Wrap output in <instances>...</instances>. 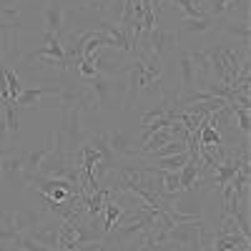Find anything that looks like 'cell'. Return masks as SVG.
<instances>
[{"label": "cell", "instance_id": "cell-1", "mask_svg": "<svg viewBox=\"0 0 251 251\" xmlns=\"http://www.w3.org/2000/svg\"><path fill=\"white\" fill-rule=\"evenodd\" d=\"M60 224H63V219H58V216H48L46 221H40L38 226L28 228L25 236H28L30 241H35L38 246L50 249V251H58V234H60Z\"/></svg>", "mask_w": 251, "mask_h": 251}, {"label": "cell", "instance_id": "cell-2", "mask_svg": "<svg viewBox=\"0 0 251 251\" xmlns=\"http://www.w3.org/2000/svg\"><path fill=\"white\" fill-rule=\"evenodd\" d=\"M66 20H68V8L63 5V0H43V25H46V33H50V35L63 40Z\"/></svg>", "mask_w": 251, "mask_h": 251}, {"label": "cell", "instance_id": "cell-3", "mask_svg": "<svg viewBox=\"0 0 251 251\" xmlns=\"http://www.w3.org/2000/svg\"><path fill=\"white\" fill-rule=\"evenodd\" d=\"M60 146V128H53L50 131V141L46 146H40L38 151H30L25 158H23V174H38L40 169V163H43L55 149Z\"/></svg>", "mask_w": 251, "mask_h": 251}, {"label": "cell", "instance_id": "cell-4", "mask_svg": "<svg viewBox=\"0 0 251 251\" xmlns=\"http://www.w3.org/2000/svg\"><path fill=\"white\" fill-rule=\"evenodd\" d=\"M216 28H219V18L203 13L199 18H186L176 33L178 35H208V33H216Z\"/></svg>", "mask_w": 251, "mask_h": 251}, {"label": "cell", "instance_id": "cell-5", "mask_svg": "<svg viewBox=\"0 0 251 251\" xmlns=\"http://www.w3.org/2000/svg\"><path fill=\"white\" fill-rule=\"evenodd\" d=\"M48 96H58L60 98V88H43V86H40V88H23V91H20V96L15 98V103H18V108H30V106H38V103L40 100H43V98H48Z\"/></svg>", "mask_w": 251, "mask_h": 251}, {"label": "cell", "instance_id": "cell-6", "mask_svg": "<svg viewBox=\"0 0 251 251\" xmlns=\"http://www.w3.org/2000/svg\"><path fill=\"white\" fill-rule=\"evenodd\" d=\"M178 68H181V83H183V91H191L196 86V68H194V60L188 55V50L178 53Z\"/></svg>", "mask_w": 251, "mask_h": 251}, {"label": "cell", "instance_id": "cell-7", "mask_svg": "<svg viewBox=\"0 0 251 251\" xmlns=\"http://www.w3.org/2000/svg\"><path fill=\"white\" fill-rule=\"evenodd\" d=\"M103 211H106V226H103V236H106V234H111L113 228L118 226V221L123 216V208L111 196H106V206H103Z\"/></svg>", "mask_w": 251, "mask_h": 251}, {"label": "cell", "instance_id": "cell-8", "mask_svg": "<svg viewBox=\"0 0 251 251\" xmlns=\"http://www.w3.org/2000/svg\"><path fill=\"white\" fill-rule=\"evenodd\" d=\"M23 153H5L3 161H0V171H3L8 178L13 176H23Z\"/></svg>", "mask_w": 251, "mask_h": 251}, {"label": "cell", "instance_id": "cell-9", "mask_svg": "<svg viewBox=\"0 0 251 251\" xmlns=\"http://www.w3.org/2000/svg\"><path fill=\"white\" fill-rule=\"evenodd\" d=\"M156 161H158L156 169H161V171H178L181 166L188 161V151L186 153H176V156H166V158H156Z\"/></svg>", "mask_w": 251, "mask_h": 251}, {"label": "cell", "instance_id": "cell-10", "mask_svg": "<svg viewBox=\"0 0 251 251\" xmlns=\"http://www.w3.org/2000/svg\"><path fill=\"white\" fill-rule=\"evenodd\" d=\"M5 83H8V98H18L20 96V91H23V83H20V75H18V71H13V68H8L5 66Z\"/></svg>", "mask_w": 251, "mask_h": 251}]
</instances>
